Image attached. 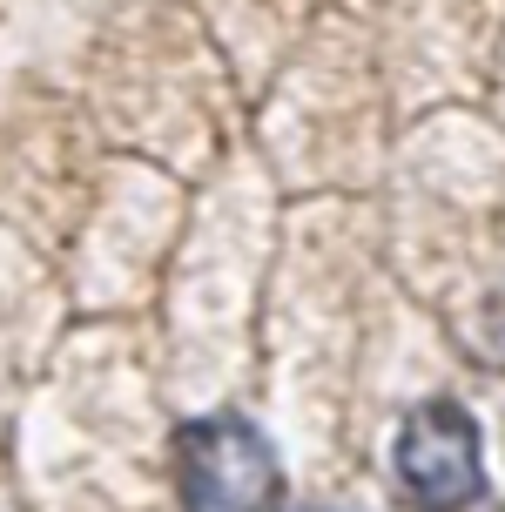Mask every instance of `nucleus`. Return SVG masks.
<instances>
[{
	"label": "nucleus",
	"mask_w": 505,
	"mask_h": 512,
	"mask_svg": "<svg viewBox=\"0 0 505 512\" xmlns=\"http://www.w3.org/2000/svg\"><path fill=\"white\" fill-rule=\"evenodd\" d=\"M182 512H270L283 499L277 445L243 411H209L176 432Z\"/></svg>",
	"instance_id": "1"
},
{
	"label": "nucleus",
	"mask_w": 505,
	"mask_h": 512,
	"mask_svg": "<svg viewBox=\"0 0 505 512\" xmlns=\"http://www.w3.org/2000/svg\"><path fill=\"white\" fill-rule=\"evenodd\" d=\"M391 486L411 512H472L485 492V445L458 398H418L391 438Z\"/></svg>",
	"instance_id": "2"
},
{
	"label": "nucleus",
	"mask_w": 505,
	"mask_h": 512,
	"mask_svg": "<svg viewBox=\"0 0 505 512\" xmlns=\"http://www.w3.org/2000/svg\"><path fill=\"white\" fill-rule=\"evenodd\" d=\"M479 351H485L492 364H505V290L485 304V317H479Z\"/></svg>",
	"instance_id": "3"
},
{
	"label": "nucleus",
	"mask_w": 505,
	"mask_h": 512,
	"mask_svg": "<svg viewBox=\"0 0 505 512\" xmlns=\"http://www.w3.org/2000/svg\"><path fill=\"white\" fill-rule=\"evenodd\" d=\"M303 512H330V506H303Z\"/></svg>",
	"instance_id": "4"
}]
</instances>
